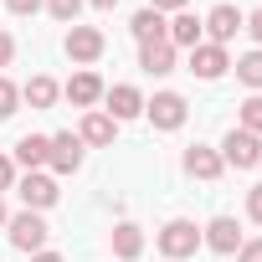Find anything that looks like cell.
Returning <instances> with one entry per match:
<instances>
[{
  "label": "cell",
  "mask_w": 262,
  "mask_h": 262,
  "mask_svg": "<svg viewBox=\"0 0 262 262\" xmlns=\"http://www.w3.org/2000/svg\"><path fill=\"white\" fill-rule=\"evenodd\" d=\"M6 236H11V247L16 252H26V257H36V252H47V221H41V211H16L11 221H6Z\"/></svg>",
  "instance_id": "2"
},
{
  "label": "cell",
  "mask_w": 262,
  "mask_h": 262,
  "mask_svg": "<svg viewBox=\"0 0 262 262\" xmlns=\"http://www.w3.org/2000/svg\"><path fill=\"white\" fill-rule=\"evenodd\" d=\"M139 252H144V231H139L134 221H118V226H113V257H118V262H134Z\"/></svg>",
  "instance_id": "18"
},
{
  "label": "cell",
  "mask_w": 262,
  "mask_h": 262,
  "mask_svg": "<svg viewBox=\"0 0 262 262\" xmlns=\"http://www.w3.org/2000/svg\"><path fill=\"white\" fill-rule=\"evenodd\" d=\"M16 190H21V206H26V211H47V206H57V195H62V190H57V175H47V170H26Z\"/></svg>",
  "instance_id": "4"
},
{
  "label": "cell",
  "mask_w": 262,
  "mask_h": 262,
  "mask_svg": "<svg viewBox=\"0 0 262 262\" xmlns=\"http://www.w3.org/2000/svg\"><path fill=\"white\" fill-rule=\"evenodd\" d=\"M31 262H67V257H62V252H36Z\"/></svg>",
  "instance_id": "32"
},
{
  "label": "cell",
  "mask_w": 262,
  "mask_h": 262,
  "mask_svg": "<svg viewBox=\"0 0 262 262\" xmlns=\"http://www.w3.org/2000/svg\"><path fill=\"white\" fill-rule=\"evenodd\" d=\"M247 216L262 226V185H252V190H247Z\"/></svg>",
  "instance_id": "25"
},
{
  "label": "cell",
  "mask_w": 262,
  "mask_h": 262,
  "mask_svg": "<svg viewBox=\"0 0 262 262\" xmlns=\"http://www.w3.org/2000/svg\"><path fill=\"white\" fill-rule=\"evenodd\" d=\"M88 6V0H47V11L62 21V26H77V11Z\"/></svg>",
  "instance_id": "23"
},
{
  "label": "cell",
  "mask_w": 262,
  "mask_h": 262,
  "mask_svg": "<svg viewBox=\"0 0 262 262\" xmlns=\"http://www.w3.org/2000/svg\"><path fill=\"white\" fill-rule=\"evenodd\" d=\"M226 67H231L226 47H216V41H201V47H190V72H195L201 82H216Z\"/></svg>",
  "instance_id": "10"
},
{
  "label": "cell",
  "mask_w": 262,
  "mask_h": 262,
  "mask_svg": "<svg viewBox=\"0 0 262 262\" xmlns=\"http://www.w3.org/2000/svg\"><path fill=\"white\" fill-rule=\"evenodd\" d=\"M11 185H16V160L0 155V190H11Z\"/></svg>",
  "instance_id": "29"
},
{
  "label": "cell",
  "mask_w": 262,
  "mask_h": 262,
  "mask_svg": "<svg viewBox=\"0 0 262 262\" xmlns=\"http://www.w3.org/2000/svg\"><path fill=\"white\" fill-rule=\"evenodd\" d=\"M236 262H262V236L257 242H242L236 247Z\"/></svg>",
  "instance_id": "26"
},
{
  "label": "cell",
  "mask_w": 262,
  "mask_h": 262,
  "mask_svg": "<svg viewBox=\"0 0 262 262\" xmlns=\"http://www.w3.org/2000/svg\"><path fill=\"white\" fill-rule=\"evenodd\" d=\"M6 6H11V11H16V16H36V11H41V6H47V0H6Z\"/></svg>",
  "instance_id": "27"
},
{
  "label": "cell",
  "mask_w": 262,
  "mask_h": 262,
  "mask_svg": "<svg viewBox=\"0 0 262 262\" xmlns=\"http://www.w3.org/2000/svg\"><path fill=\"white\" fill-rule=\"evenodd\" d=\"M47 160H52V134H26V139L16 144V165H26V170H47Z\"/></svg>",
  "instance_id": "17"
},
{
  "label": "cell",
  "mask_w": 262,
  "mask_h": 262,
  "mask_svg": "<svg viewBox=\"0 0 262 262\" xmlns=\"http://www.w3.org/2000/svg\"><path fill=\"white\" fill-rule=\"evenodd\" d=\"M6 221H11V216H6V201H0V226H6Z\"/></svg>",
  "instance_id": "34"
},
{
  "label": "cell",
  "mask_w": 262,
  "mask_h": 262,
  "mask_svg": "<svg viewBox=\"0 0 262 262\" xmlns=\"http://www.w3.org/2000/svg\"><path fill=\"white\" fill-rule=\"evenodd\" d=\"M52 175H77L82 170V139L72 134V128H62V134H52V160H47Z\"/></svg>",
  "instance_id": "6"
},
{
  "label": "cell",
  "mask_w": 262,
  "mask_h": 262,
  "mask_svg": "<svg viewBox=\"0 0 262 262\" xmlns=\"http://www.w3.org/2000/svg\"><path fill=\"white\" fill-rule=\"evenodd\" d=\"M113 134H118V123H113L103 108H88V113H82V128H77V139H82V144L108 149V144H113Z\"/></svg>",
  "instance_id": "14"
},
{
  "label": "cell",
  "mask_w": 262,
  "mask_h": 262,
  "mask_svg": "<svg viewBox=\"0 0 262 262\" xmlns=\"http://www.w3.org/2000/svg\"><path fill=\"white\" fill-rule=\"evenodd\" d=\"M221 149H206V144H190L185 149V175L190 180H221Z\"/></svg>",
  "instance_id": "15"
},
{
  "label": "cell",
  "mask_w": 262,
  "mask_h": 262,
  "mask_svg": "<svg viewBox=\"0 0 262 262\" xmlns=\"http://www.w3.org/2000/svg\"><path fill=\"white\" fill-rule=\"evenodd\" d=\"M257 160H262V139H257V134L231 128V134L221 139V165H231V170H252Z\"/></svg>",
  "instance_id": "3"
},
{
  "label": "cell",
  "mask_w": 262,
  "mask_h": 262,
  "mask_svg": "<svg viewBox=\"0 0 262 262\" xmlns=\"http://www.w3.org/2000/svg\"><path fill=\"white\" fill-rule=\"evenodd\" d=\"M185 6H190V0H149V11H160V16L165 11H185Z\"/></svg>",
  "instance_id": "30"
},
{
  "label": "cell",
  "mask_w": 262,
  "mask_h": 262,
  "mask_svg": "<svg viewBox=\"0 0 262 262\" xmlns=\"http://www.w3.org/2000/svg\"><path fill=\"white\" fill-rule=\"evenodd\" d=\"M165 26H170V21H165L160 11H149V6H144L134 21H128V31H134V41H139V47H144V41H160V36H165Z\"/></svg>",
  "instance_id": "19"
},
{
  "label": "cell",
  "mask_w": 262,
  "mask_h": 262,
  "mask_svg": "<svg viewBox=\"0 0 262 262\" xmlns=\"http://www.w3.org/2000/svg\"><path fill=\"white\" fill-rule=\"evenodd\" d=\"M103 103H108L103 113H108L113 123H123V118H139V113H144V93H139L134 82H118V88H108V93H103Z\"/></svg>",
  "instance_id": "9"
},
{
  "label": "cell",
  "mask_w": 262,
  "mask_h": 262,
  "mask_svg": "<svg viewBox=\"0 0 262 262\" xmlns=\"http://www.w3.org/2000/svg\"><path fill=\"white\" fill-rule=\"evenodd\" d=\"M201 26H206V41L226 47V41H231L236 31H247V16H242L236 6H226V0H221V6H216V11H211V16L201 21Z\"/></svg>",
  "instance_id": "7"
},
{
  "label": "cell",
  "mask_w": 262,
  "mask_h": 262,
  "mask_svg": "<svg viewBox=\"0 0 262 262\" xmlns=\"http://www.w3.org/2000/svg\"><path fill=\"white\" fill-rule=\"evenodd\" d=\"M11 57H16V36L0 31V67H11Z\"/></svg>",
  "instance_id": "28"
},
{
  "label": "cell",
  "mask_w": 262,
  "mask_h": 262,
  "mask_svg": "<svg viewBox=\"0 0 262 262\" xmlns=\"http://www.w3.org/2000/svg\"><path fill=\"white\" fill-rule=\"evenodd\" d=\"M62 47H67V57H72L77 67H88V62H98V57H103V47H108V41H103V31H98V26H72Z\"/></svg>",
  "instance_id": "8"
},
{
  "label": "cell",
  "mask_w": 262,
  "mask_h": 262,
  "mask_svg": "<svg viewBox=\"0 0 262 262\" xmlns=\"http://www.w3.org/2000/svg\"><path fill=\"white\" fill-rule=\"evenodd\" d=\"M247 31H252V36H257V47H262V11H252V16H247Z\"/></svg>",
  "instance_id": "31"
},
{
  "label": "cell",
  "mask_w": 262,
  "mask_h": 262,
  "mask_svg": "<svg viewBox=\"0 0 262 262\" xmlns=\"http://www.w3.org/2000/svg\"><path fill=\"white\" fill-rule=\"evenodd\" d=\"M57 98H62V88H57L52 77H41V72H36L26 88H21V103H31V108H52Z\"/></svg>",
  "instance_id": "20"
},
{
  "label": "cell",
  "mask_w": 262,
  "mask_h": 262,
  "mask_svg": "<svg viewBox=\"0 0 262 262\" xmlns=\"http://www.w3.org/2000/svg\"><path fill=\"white\" fill-rule=\"evenodd\" d=\"M155 247H160L170 262H185V257H195V252H201V226H195V221H185V216H175V221H165V226H160Z\"/></svg>",
  "instance_id": "1"
},
{
  "label": "cell",
  "mask_w": 262,
  "mask_h": 262,
  "mask_svg": "<svg viewBox=\"0 0 262 262\" xmlns=\"http://www.w3.org/2000/svg\"><path fill=\"white\" fill-rule=\"evenodd\" d=\"M165 41H170L175 52H180V47H185V52H190V47H201V41H206V26H201V16H190V11H175V21L165 26Z\"/></svg>",
  "instance_id": "13"
},
{
  "label": "cell",
  "mask_w": 262,
  "mask_h": 262,
  "mask_svg": "<svg viewBox=\"0 0 262 262\" xmlns=\"http://www.w3.org/2000/svg\"><path fill=\"white\" fill-rule=\"evenodd\" d=\"M139 67L149 72V77H165V72H175V47L160 36V41H144L139 47Z\"/></svg>",
  "instance_id": "16"
},
{
  "label": "cell",
  "mask_w": 262,
  "mask_h": 262,
  "mask_svg": "<svg viewBox=\"0 0 262 262\" xmlns=\"http://www.w3.org/2000/svg\"><path fill=\"white\" fill-rule=\"evenodd\" d=\"M257 165H262V160H257Z\"/></svg>",
  "instance_id": "35"
},
{
  "label": "cell",
  "mask_w": 262,
  "mask_h": 262,
  "mask_svg": "<svg viewBox=\"0 0 262 262\" xmlns=\"http://www.w3.org/2000/svg\"><path fill=\"white\" fill-rule=\"evenodd\" d=\"M16 108H21V88H16L11 77H0V118H11Z\"/></svg>",
  "instance_id": "24"
},
{
  "label": "cell",
  "mask_w": 262,
  "mask_h": 262,
  "mask_svg": "<svg viewBox=\"0 0 262 262\" xmlns=\"http://www.w3.org/2000/svg\"><path fill=\"white\" fill-rule=\"evenodd\" d=\"M88 6H98V11H113V6H118V0H88Z\"/></svg>",
  "instance_id": "33"
},
{
  "label": "cell",
  "mask_w": 262,
  "mask_h": 262,
  "mask_svg": "<svg viewBox=\"0 0 262 262\" xmlns=\"http://www.w3.org/2000/svg\"><path fill=\"white\" fill-rule=\"evenodd\" d=\"M236 128H247V134L262 139V93H252V98L242 103V123H236Z\"/></svg>",
  "instance_id": "22"
},
{
  "label": "cell",
  "mask_w": 262,
  "mask_h": 262,
  "mask_svg": "<svg viewBox=\"0 0 262 262\" xmlns=\"http://www.w3.org/2000/svg\"><path fill=\"white\" fill-rule=\"evenodd\" d=\"M236 77H242L247 88H257V93H262V47H257V52H247V57H236Z\"/></svg>",
  "instance_id": "21"
},
{
  "label": "cell",
  "mask_w": 262,
  "mask_h": 262,
  "mask_svg": "<svg viewBox=\"0 0 262 262\" xmlns=\"http://www.w3.org/2000/svg\"><path fill=\"white\" fill-rule=\"evenodd\" d=\"M62 93H67V103H72V108H98L108 88H103V77H98V72H88V67H82V72H72V77H67V88H62Z\"/></svg>",
  "instance_id": "11"
},
{
  "label": "cell",
  "mask_w": 262,
  "mask_h": 262,
  "mask_svg": "<svg viewBox=\"0 0 262 262\" xmlns=\"http://www.w3.org/2000/svg\"><path fill=\"white\" fill-rule=\"evenodd\" d=\"M201 247H211V252H221V257H236V247H242V231H236V221H231V216H216V221H206V226H201Z\"/></svg>",
  "instance_id": "12"
},
{
  "label": "cell",
  "mask_w": 262,
  "mask_h": 262,
  "mask_svg": "<svg viewBox=\"0 0 262 262\" xmlns=\"http://www.w3.org/2000/svg\"><path fill=\"white\" fill-rule=\"evenodd\" d=\"M144 118L160 128V134H170V128L185 123V98L180 93H155V98H144Z\"/></svg>",
  "instance_id": "5"
}]
</instances>
